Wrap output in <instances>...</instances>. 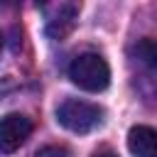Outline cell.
Wrapping results in <instances>:
<instances>
[{
  "mask_svg": "<svg viewBox=\"0 0 157 157\" xmlns=\"http://www.w3.org/2000/svg\"><path fill=\"white\" fill-rule=\"evenodd\" d=\"M69 78L78 88L98 93V91H105L110 83V66L101 54L86 52V54H78L69 64Z\"/></svg>",
  "mask_w": 157,
  "mask_h": 157,
  "instance_id": "cell-1",
  "label": "cell"
},
{
  "mask_svg": "<svg viewBox=\"0 0 157 157\" xmlns=\"http://www.w3.org/2000/svg\"><path fill=\"white\" fill-rule=\"evenodd\" d=\"M56 120L61 128L71 130V132H91L103 123V108L88 101H78V98H66L59 108H56Z\"/></svg>",
  "mask_w": 157,
  "mask_h": 157,
  "instance_id": "cell-2",
  "label": "cell"
},
{
  "mask_svg": "<svg viewBox=\"0 0 157 157\" xmlns=\"http://www.w3.org/2000/svg\"><path fill=\"white\" fill-rule=\"evenodd\" d=\"M32 135V120L22 113H7L0 118V152L10 155L20 150Z\"/></svg>",
  "mask_w": 157,
  "mask_h": 157,
  "instance_id": "cell-3",
  "label": "cell"
},
{
  "mask_svg": "<svg viewBox=\"0 0 157 157\" xmlns=\"http://www.w3.org/2000/svg\"><path fill=\"white\" fill-rule=\"evenodd\" d=\"M78 17V5L74 2H56L47 7V34L56 42L66 39L76 25Z\"/></svg>",
  "mask_w": 157,
  "mask_h": 157,
  "instance_id": "cell-4",
  "label": "cell"
},
{
  "mask_svg": "<svg viewBox=\"0 0 157 157\" xmlns=\"http://www.w3.org/2000/svg\"><path fill=\"white\" fill-rule=\"evenodd\" d=\"M128 150L132 157H157V130L135 125L128 132Z\"/></svg>",
  "mask_w": 157,
  "mask_h": 157,
  "instance_id": "cell-5",
  "label": "cell"
},
{
  "mask_svg": "<svg viewBox=\"0 0 157 157\" xmlns=\"http://www.w3.org/2000/svg\"><path fill=\"white\" fill-rule=\"evenodd\" d=\"M135 56H137L140 64H145L147 69L157 71V42H155V39H150V37L140 39V42L135 44Z\"/></svg>",
  "mask_w": 157,
  "mask_h": 157,
  "instance_id": "cell-6",
  "label": "cell"
},
{
  "mask_svg": "<svg viewBox=\"0 0 157 157\" xmlns=\"http://www.w3.org/2000/svg\"><path fill=\"white\" fill-rule=\"evenodd\" d=\"M37 157H69V152L61 145H47V147H42L37 152Z\"/></svg>",
  "mask_w": 157,
  "mask_h": 157,
  "instance_id": "cell-7",
  "label": "cell"
},
{
  "mask_svg": "<svg viewBox=\"0 0 157 157\" xmlns=\"http://www.w3.org/2000/svg\"><path fill=\"white\" fill-rule=\"evenodd\" d=\"M93 157H118V155H113V152H108V150H105V152H96Z\"/></svg>",
  "mask_w": 157,
  "mask_h": 157,
  "instance_id": "cell-8",
  "label": "cell"
},
{
  "mask_svg": "<svg viewBox=\"0 0 157 157\" xmlns=\"http://www.w3.org/2000/svg\"><path fill=\"white\" fill-rule=\"evenodd\" d=\"M0 49H2V37H0Z\"/></svg>",
  "mask_w": 157,
  "mask_h": 157,
  "instance_id": "cell-9",
  "label": "cell"
}]
</instances>
